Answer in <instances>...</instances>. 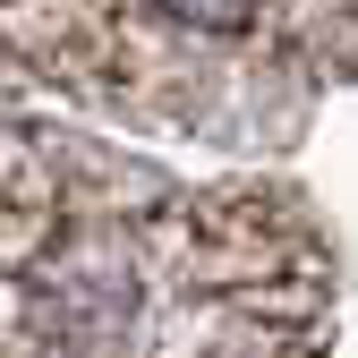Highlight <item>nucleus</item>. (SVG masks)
Instances as JSON below:
<instances>
[{"mask_svg":"<svg viewBox=\"0 0 358 358\" xmlns=\"http://www.w3.org/2000/svg\"><path fill=\"white\" fill-rule=\"evenodd\" d=\"M171 17H188V26H239L248 17V0H162Z\"/></svg>","mask_w":358,"mask_h":358,"instance_id":"nucleus-1","label":"nucleus"}]
</instances>
